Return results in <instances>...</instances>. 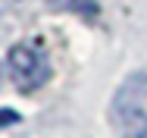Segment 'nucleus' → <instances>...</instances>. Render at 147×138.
Instances as JSON below:
<instances>
[{
	"label": "nucleus",
	"mask_w": 147,
	"mask_h": 138,
	"mask_svg": "<svg viewBox=\"0 0 147 138\" xmlns=\"http://www.w3.org/2000/svg\"><path fill=\"white\" fill-rule=\"evenodd\" d=\"M110 122L116 138H147V72H131L113 94Z\"/></svg>",
	"instance_id": "1"
},
{
	"label": "nucleus",
	"mask_w": 147,
	"mask_h": 138,
	"mask_svg": "<svg viewBox=\"0 0 147 138\" xmlns=\"http://www.w3.org/2000/svg\"><path fill=\"white\" fill-rule=\"evenodd\" d=\"M6 72L22 94H31L41 85H47L50 60L44 56V50L38 44H13L9 54H6Z\"/></svg>",
	"instance_id": "2"
},
{
	"label": "nucleus",
	"mask_w": 147,
	"mask_h": 138,
	"mask_svg": "<svg viewBox=\"0 0 147 138\" xmlns=\"http://www.w3.org/2000/svg\"><path fill=\"white\" fill-rule=\"evenodd\" d=\"M19 122V113L16 110H0V129L3 126H16Z\"/></svg>",
	"instance_id": "3"
}]
</instances>
